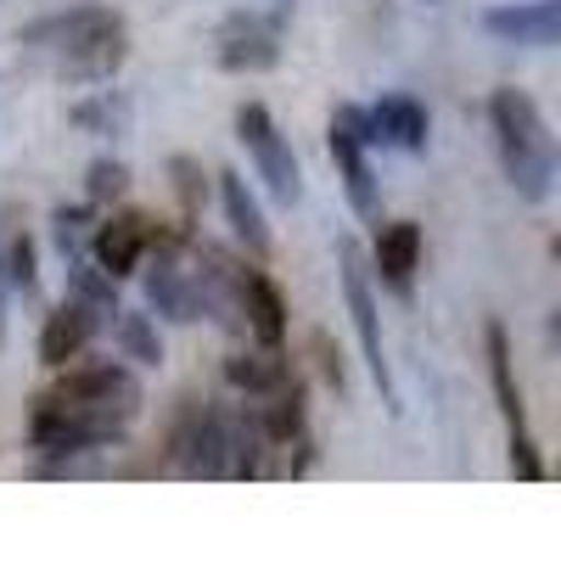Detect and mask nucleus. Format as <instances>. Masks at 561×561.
<instances>
[{
  "label": "nucleus",
  "instance_id": "f257e3e1",
  "mask_svg": "<svg viewBox=\"0 0 561 561\" xmlns=\"http://www.w3.org/2000/svg\"><path fill=\"white\" fill-rule=\"evenodd\" d=\"M18 51L62 84H107L129 57V23L113 7H68L34 18L18 34Z\"/></svg>",
  "mask_w": 561,
  "mask_h": 561
},
{
  "label": "nucleus",
  "instance_id": "f03ea898",
  "mask_svg": "<svg viewBox=\"0 0 561 561\" xmlns=\"http://www.w3.org/2000/svg\"><path fill=\"white\" fill-rule=\"evenodd\" d=\"M489 124H494V152L523 203H550L556 197V135L539 102L517 84H500L489 96Z\"/></svg>",
  "mask_w": 561,
  "mask_h": 561
},
{
  "label": "nucleus",
  "instance_id": "7ed1b4c3",
  "mask_svg": "<svg viewBox=\"0 0 561 561\" xmlns=\"http://www.w3.org/2000/svg\"><path fill=\"white\" fill-rule=\"evenodd\" d=\"M129 404H90V399H62V393H39L28 410V444L45 455H90L124 444L135 427Z\"/></svg>",
  "mask_w": 561,
  "mask_h": 561
},
{
  "label": "nucleus",
  "instance_id": "20e7f679",
  "mask_svg": "<svg viewBox=\"0 0 561 561\" xmlns=\"http://www.w3.org/2000/svg\"><path fill=\"white\" fill-rule=\"evenodd\" d=\"M237 140L248 147L253 174L264 180V192H270L275 203H298V197H304V169H298V158H293V140L280 135V124L270 118L264 102H242V107H237Z\"/></svg>",
  "mask_w": 561,
  "mask_h": 561
},
{
  "label": "nucleus",
  "instance_id": "39448f33",
  "mask_svg": "<svg viewBox=\"0 0 561 561\" xmlns=\"http://www.w3.org/2000/svg\"><path fill=\"white\" fill-rule=\"evenodd\" d=\"M337 280H343V304H348V320L359 332V348H365V365H370V382L382 388V399L393 404V377H388V354H382V314H377V293H370V264L354 242L337 248Z\"/></svg>",
  "mask_w": 561,
  "mask_h": 561
},
{
  "label": "nucleus",
  "instance_id": "423d86ee",
  "mask_svg": "<svg viewBox=\"0 0 561 561\" xmlns=\"http://www.w3.org/2000/svg\"><path fill=\"white\" fill-rule=\"evenodd\" d=\"M225 438H230V410L185 399V410L174 421V438H169V455L185 478H225Z\"/></svg>",
  "mask_w": 561,
  "mask_h": 561
},
{
  "label": "nucleus",
  "instance_id": "0eeeda50",
  "mask_svg": "<svg viewBox=\"0 0 561 561\" xmlns=\"http://www.w3.org/2000/svg\"><path fill=\"white\" fill-rule=\"evenodd\" d=\"M140 264H147V304L174 325H192L197 320V270L185 259V242L158 230V242L147 248Z\"/></svg>",
  "mask_w": 561,
  "mask_h": 561
},
{
  "label": "nucleus",
  "instance_id": "6e6552de",
  "mask_svg": "<svg viewBox=\"0 0 561 561\" xmlns=\"http://www.w3.org/2000/svg\"><path fill=\"white\" fill-rule=\"evenodd\" d=\"M214 62L225 73H270L280 62V23L264 12H230L214 34Z\"/></svg>",
  "mask_w": 561,
  "mask_h": 561
},
{
  "label": "nucleus",
  "instance_id": "1a4fd4ad",
  "mask_svg": "<svg viewBox=\"0 0 561 561\" xmlns=\"http://www.w3.org/2000/svg\"><path fill=\"white\" fill-rule=\"evenodd\" d=\"M62 377H57V388L51 393H62V399H90V404H129V410H140L147 404V393H140V382H135V370L124 365V359H84L79 354V365L68 359V365H57Z\"/></svg>",
  "mask_w": 561,
  "mask_h": 561
},
{
  "label": "nucleus",
  "instance_id": "9d476101",
  "mask_svg": "<svg viewBox=\"0 0 561 561\" xmlns=\"http://www.w3.org/2000/svg\"><path fill=\"white\" fill-rule=\"evenodd\" d=\"M158 242V219L152 214H113L107 225L90 230V259H96L113 280L135 275L140 259H147V248Z\"/></svg>",
  "mask_w": 561,
  "mask_h": 561
},
{
  "label": "nucleus",
  "instance_id": "9b49d317",
  "mask_svg": "<svg viewBox=\"0 0 561 561\" xmlns=\"http://www.w3.org/2000/svg\"><path fill=\"white\" fill-rule=\"evenodd\" d=\"M483 28L505 45L550 51V45H561V0H505V7L483 12Z\"/></svg>",
  "mask_w": 561,
  "mask_h": 561
},
{
  "label": "nucleus",
  "instance_id": "f8f14e48",
  "mask_svg": "<svg viewBox=\"0 0 561 561\" xmlns=\"http://www.w3.org/2000/svg\"><path fill=\"white\" fill-rule=\"evenodd\" d=\"M332 158H337V174H343L348 208L359 219H382V185H377V169H370V147L337 113H332Z\"/></svg>",
  "mask_w": 561,
  "mask_h": 561
},
{
  "label": "nucleus",
  "instance_id": "ddd939ff",
  "mask_svg": "<svg viewBox=\"0 0 561 561\" xmlns=\"http://www.w3.org/2000/svg\"><path fill=\"white\" fill-rule=\"evenodd\" d=\"M370 118V135H377V147H393V152H427V135H433V118L427 107H421L415 96H404V90H388V96H377L365 107Z\"/></svg>",
  "mask_w": 561,
  "mask_h": 561
},
{
  "label": "nucleus",
  "instance_id": "4468645a",
  "mask_svg": "<svg viewBox=\"0 0 561 561\" xmlns=\"http://www.w3.org/2000/svg\"><path fill=\"white\" fill-rule=\"evenodd\" d=\"M370 264H377L382 287L410 298L415 293V270H421V225L415 219H393L377 230V248H370Z\"/></svg>",
  "mask_w": 561,
  "mask_h": 561
},
{
  "label": "nucleus",
  "instance_id": "2eb2a0df",
  "mask_svg": "<svg viewBox=\"0 0 561 561\" xmlns=\"http://www.w3.org/2000/svg\"><path fill=\"white\" fill-rule=\"evenodd\" d=\"M242 320H248L253 343H264V348L287 343V298H280V287L248 259H242Z\"/></svg>",
  "mask_w": 561,
  "mask_h": 561
},
{
  "label": "nucleus",
  "instance_id": "dca6fc26",
  "mask_svg": "<svg viewBox=\"0 0 561 561\" xmlns=\"http://www.w3.org/2000/svg\"><path fill=\"white\" fill-rule=\"evenodd\" d=\"M96 314H90L79 298H68V304H57L51 314H45V325H39V365H68V359H79L84 348H90V337H96Z\"/></svg>",
  "mask_w": 561,
  "mask_h": 561
},
{
  "label": "nucleus",
  "instance_id": "f3484780",
  "mask_svg": "<svg viewBox=\"0 0 561 561\" xmlns=\"http://www.w3.org/2000/svg\"><path fill=\"white\" fill-rule=\"evenodd\" d=\"M287 377H293L287 354H280V348H264V343H259L253 354H230V359H225V382L237 388V393H248V399L275 393Z\"/></svg>",
  "mask_w": 561,
  "mask_h": 561
},
{
  "label": "nucleus",
  "instance_id": "a211bd4d",
  "mask_svg": "<svg viewBox=\"0 0 561 561\" xmlns=\"http://www.w3.org/2000/svg\"><path fill=\"white\" fill-rule=\"evenodd\" d=\"M219 197H225V219L237 225V237L248 242V253L264 259L270 253V225H264V208H259V197L248 192V180L237 169L219 174Z\"/></svg>",
  "mask_w": 561,
  "mask_h": 561
},
{
  "label": "nucleus",
  "instance_id": "6ab92c4d",
  "mask_svg": "<svg viewBox=\"0 0 561 561\" xmlns=\"http://www.w3.org/2000/svg\"><path fill=\"white\" fill-rule=\"evenodd\" d=\"M304 399H309V393H304L298 377H287L275 393H264L259 427H264L270 444H298V438H304V421H309V404H304Z\"/></svg>",
  "mask_w": 561,
  "mask_h": 561
},
{
  "label": "nucleus",
  "instance_id": "aec40b11",
  "mask_svg": "<svg viewBox=\"0 0 561 561\" xmlns=\"http://www.w3.org/2000/svg\"><path fill=\"white\" fill-rule=\"evenodd\" d=\"M68 287H73L68 298H79L96 320H113V314H118V280H113L96 259H90V248L68 259Z\"/></svg>",
  "mask_w": 561,
  "mask_h": 561
},
{
  "label": "nucleus",
  "instance_id": "412c9836",
  "mask_svg": "<svg viewBox=\"0 0 561 561\" xmlns=\"http://www.w3.org/2000/svg\"><path fill=\"white\" fill-rule=\"evenodd\" d=\"M483 343H489V377H494V399L505 410L511 427H523V388H517V365H511V337H505V325L489 320L483 325Z\"/></svg>",
  "mask_w": 561,
  "mask_h": 561
},
{
  "label": "nucleus",
  "instance_id": "4be33fe9",
  "mask_svg": "<svg viewBox=\"0 0 561 561\" xmlns=\"http://www.w3.org/2000/svg\"><path fill=\"white\" fill-rule=\"evenodd\" d=\"M107 325H113L118 359H135V365H163V337H158V320H152V314H140V309H118Z\"/></svg>",
  "mask_w": 561,
  "mask_h": 561
},
{
  "label": "nucleus",
  "instance_id": "5701e85b",
  "mask_svg": "<svg viewBox=\"0 0 561 561\" xmlns=\"http://www.w3.org/2000/svg\"><path fill=\"white\" fill-rule=\"evenodd\" d=\"M7 287L23 293V298L39 293V270H34V242L28 237H12L7 242Z\"/></svg>",
  "mask_w": 561,
  "mask_h": 561
},
{
  "label": "nucleus",
  "instance_id": "b1692460",
  "mask_svg": "<svg viewBox=\"0 0 561 561\" xmlns=\"http://www.w3.org/2000/svg\"><path fill=\"white\" fill-rule=\"evenodd\" d=\"M84 192H90V203L124 197V192H129V169H124L118 158H96V163H90V185H84Z\"/></svg>",
  "mask_w": 561,
  "mask_h": 561
},
{
  "label": "nucleus",
  "instance_id": "393cba45",
  "mask_svg": "<svg viewBox=\"0 0 561 561\" xmlns=\"http://www.w3.org/2000/svg\"><path fill=\"white\" fill-rule=\"evenodd\" d=\"M511 472H517L523 483H539V478H545V460H539L528 427H511Z\"/></svg>",
  "mask_w": 561,
  "mask_h": 561
},
{
  "label": "nucleus",
  "instance_id": "a878e982",
  "mask_svg": "<svg viewBox=\"0 0 561 561\" xmlns=\"http://www.w3.org/2000/svg\"><path fill=\"white\" fill-rule=\"evenodd\" d=\"M51 225H57V248H62V259H73V253H84V248H90V225H84V214H79V208H73V214H68V208H57V219H51Z\"/></svg>",
  "mask_w": 561,
  "mask_h": 561
},
{
  "label": "nucleus",
  "instance_id": "bb28decb",
  "mask_svg": "<svg viewBox=\"0 0 561 561\" xmlns=\"http://www.w3.org/2000/svg\"><path fill=\"white\" fill-rule=\"evenodd\" d=\"M169 169H174V192H180L185 214H197V203H203V185H208V180H203V169H197L192 158H174Z\"/></svg>",
  "mask_w": 561,
  "mask_h": 561
},
{
  "label": "nucleus",
  "instance_id": "cd10ccee",
  "mask_svg": "<svg viewBox=\"0 0 561 561\" xmlns=\"http://www.w3.org/2000/svg\"><path fill=\"white\" fill-rule=\"evenodd\" d=\"M7 314H12V287H7V242H0V343H7Z\"/></svg>",
  "mask_w": 561,
  "mask_h": 561
}]
</instances>
